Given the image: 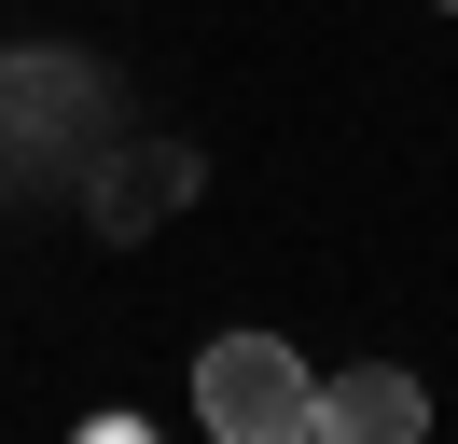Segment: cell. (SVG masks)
<instances>
[{
	"label": "cell",
	"instance_id": "6da1fadb",
	"mask_svg": "<svg viewBox=\"0 0 458 444\" xmlns=\"http://www.w3.org/2000/svg\"><path fill=\"white\" fill-rule=\"evenodd\" d=\"M195 416H208V444H319V375L278 333H208L195 347Z\"/></svg>",
	"mask_w": 458,
	"mask_h": 444
},
{
	"label": "cell",
	"instance_id": "7a4b0ae2",
	"mask_svg": "<svg viewBox=\"0 0 458 444\" xmlns=\"http://www.w3.org/2000/svg\"><path fill=\"white\" fill-rule=\"evenodd\" d=\"M112 83L84 70V56H0V166L14 181H42V166H70V153H112Z\"/></svg>",
	"mask_w": 458,
	"mask_h": 444
},
{
	"label": "cell",
	"instance_id": "3957f363",
	"mask_svg": "<svg viewBox=\"0 0 458 444\" xmlns=\"http://www.w3.org/2000/svg\"><path fill=\"white\" fill-rule=\"evenodd\" d=\"M319 444H430V388L403 361H347L319 375Z\"/></svg>",
	"mask_w": 458,
	"mask_h": 444
},
{
	"label": "cell",
	"instance_id": "277c9868",
	"mask_svg": "<svg viewBox=\"0 0 458 444\" xmlns=\"http://www.w3.org/2000/svg\"><path fill=\"white\" fill-rule=\"evenodd\" d=\"M195 181H208L195 153H125V166H98V236H140V222H153V209H181Z\"/></svg>",
	"mask_w": 458,
	"mask_h": 444
},
{
	"label": "cell",
	"instance_id": "5b68a950",
	"mask_svg": "<svg viewBox=\"0 0 458 444\" xmlns=\"http://www.w3.org/2000/svg\"><path fill=\"white\" fill-rule=\"evenodd\" d=\"M84 444H153V431H140V416H98V431H84Z\"/></svg>",
	"mask_w": 458,
	"mask_h": 444
},
{
	"label": "cell",
	"instance_id": "8992f818",
	"mask_svg": "<svg viewBox=\"0 0 458 444\" xmlns=\"http://www.w3.org/2000/svg\"><path fill=\"white\" fill-rule=\"evenodd\" d=\"M445 14H458V0H445Z\"/></svg>",
	"mask_w": 458,
	"mask_h": 444
}]
</instances>
